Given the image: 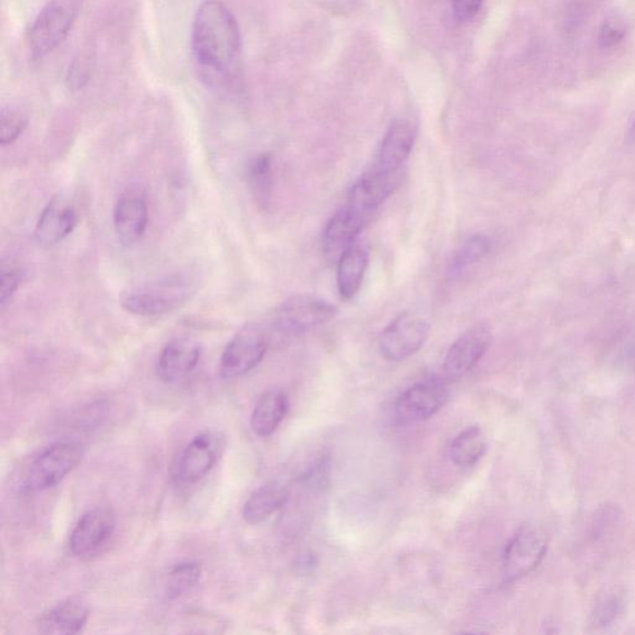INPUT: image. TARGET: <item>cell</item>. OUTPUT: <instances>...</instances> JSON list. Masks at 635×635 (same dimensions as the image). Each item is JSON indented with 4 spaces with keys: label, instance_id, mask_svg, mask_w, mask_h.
<instances>
[{
    "label": "cell",
    "instance_id": "cell-7",
    "mask_svg": "<svg viewBox=\"0 0 635 635\" xmlns=\"http://www.w3.org/2000/svg\"><path fill=\"white\" fill-rule=\"evenodd\" d=\"M271 343L266 326L250 323L235 335L220 359V375L231 380L244 376L256 369L266 357Z\"/></svg>",
    "mask_w": 635,
    "mask_h": 635
},
{
    "label": "cell",
    "instance_id": "cell-22",
    "mask_svg": "<svg viewBox=\"0 0 635 635\" xmlns=\"http://www.w3.org/2000/svg\"><path fill=\"white\" fill-rule=\"evenodd\" d=\"M244 175L256 203L263 208H268L274 196V158L269 153L253 157Z\"/></svg>",
    "mask_w": 635,
    "mask_h": 635
},
{
    "label": "cell",
    "instance_id": "cell-6",
    "mask_svg": "<svg viewBox=\"0 0 635 635\" xmlns=\"http://www.w3.org/2000/svg\"><path fill=\"white\" fill-rule=\"evenodd\" d=\"M549 548V534L542 526L526 523L507 542L503 555V576L515 583L532 573L541 564Z\"/></svg>",
    "mask_w": 635,
    "mask_h": 635
},
{
    "label": "cell",
    "instance_id": "cell-13",
    "mask_svg": "<svg viewBox=\"0 0 635 635\" xmlns=\"http://www.w3.org/2000/svg\"><path fill=\"white\" fill-rule=\"evenodd\" d=\"M491 344L492 333L484 325L463 333L444 358V375L450 380H457L468 374L482 360Z\"/></svg>",
    "mask_w": 635,
    "mask_h": 635
},
{
    "label": "cell",
    "instance_id": "cell-30",
    "mask_svg": "<svg viewBox=\"0 0 635 635\" xmlns=\"http://www.w3.org/2000/svg\"><path fill=\"white\" fill-rule=\"evenodd\" d=\"M623 611V603L620 597L607 598L597 610V620L602 625H607L615 621Z\"/></svg>",
    "mask_w": 635,
    "mask_h": 635
},
{
    "label": "cell",
    "instance_id": "cell-20",
    "mask_svg": "<svg viewBox=\"0 0 635 635\" xmlns=\"http://www.w3.org/2000/svg\"><path fill=\"white\" fill-rule=\"evenodd\" d=\"M289 410L288 397L280 390H268L259 398L251 415V429L259 438H269L284 422Z\"/></svg>",
    "mask_w": 635,
    "mask_h": 635
},
{
    "label": "cell",
    "instance_id": "cell-25",
    "mask_svg": "<svg viewBox=\"0 0 635 635\" xmlns=\"http://www.w3.org/2000/svg\"><path fill=\"white\" fill-rule=\"evenodd\" d=\"M491 249L492 241L488 236L482 233L470 236L453 255L448 265V276L451 278L460 276L471 265L483 260Z\"/></svg>",
    "mask_w": 635,
    "mask_h": 635
},
{
    "label": "cell",
    "instance_id": "cell-27",
    "mask_svg": "<svg viewBox=\"0 0 635 635\" xmlns=\"http://www.w3.org/2000/svg\"><path fill=\"white\" fill-rule=\"evenodd\" d=\"M625 35H627V25L621 16L614 14L608 16L603 22L598 40H600L601 47L608 49L622 43Z\"/></svg>",
    "mask_w": 635,
    "mask_h": 635
},
{
    "label": "cell",
    "instance_id": "cell-33",
    "mask_svg": "<svg viewBox=\"0 0 635 635\" xmlns=\"http://www.w3.org/2000/svg\"><path fill=\"white\" fill-rule=\"evenodd\" d=\"M630 360H631L632 364L635 367V340L632 344V347L630 349Z\"/></svg>",
    "mask_w": 635,
    "mask_h": 635
},
{
    "label": "cell",
    "instance_id": "cell-21",
    "mask_svg": "<svg viewBox=\"0 0 635 635\" xmlns=\"http://www.w3.org/2000/svg\"><path fill=\"white\" fill-rule=\"evenodd\" d=\"M369 266L368 252L359 247H352L338 261L337 283L340 297L350 301L356 297L364 283Z\"/></svg>",
    "mask_w": 635,
    "mask_h": 635
},
{
    "label": "cell",
    "instance_id": "cell-12",
    "mask_svg": "<svg viewBox=\"0 0 635 635\" xmlns=\"http://www.w3.org/2000/svg\"><path fill=\"white\" fill-rule=\"evenodd\" d=\"M149 224L147 196L140 187H129L117 199L113 211V228L117 239L124 247L142 240Z\"/></svg>",
    "mask_w": 635,
    "mask_h": 635
},
{
    "label": "cell",
    "instance_id": "cell-1",
    "mask_svg": "<svg viewBox=\"0 0 635 635\" xmlns=\"http://www.w3.org/2000/svg\"><path fill=\"white\" fill-rule=\"evenodd\" d=\"M192 51L207 87L233 91L242 74V38L238 21L220 0H206L194 16Z\"/></svg>",
    "mask_w": 635,
    "mask_h": 635
},
{
    "label": "cell",
    "instance_id": "cell-10",
    "mask_svg": "<svg viewBox=\"0 0 635 635\" xmlns=\"http://www.w3.org/2000/svg\"><path fill=\"white\" fill-rule=\"evenodd\" d=\"M221 450L220 439L212 432L195 435L179 453L171 468V476L178 486H194L203 480L215 467Z\"/></svg>",
    "mask_w": 635,
    "mask_h": 635
},
{
    "label": "cell",
    "instance_id": "cell-5",
    "mask_svg": "<svg viewBox=\"0 0 635 635\" xmlns=\"http://www.w3.org/2000/svg\"><path fill=\"white\" fill-rule=\"evenodd\" d=\"M338 308L314 296H295L280 304L266 326L269 337L292 338L330 323Z\"/></svg>",
    "mask_w": 635,
    "mask_h": 635
},
{
    "label": "cell",
    "instance_id": "cell-29",
    "mask_svg": "<svg viewBox=\"0 0 635 635\" xmlns=\"http://www.w3.org/2000/svg\"><path fill=\"white\" fill-rule=\"evenodd\" d=\"M93 72V60L80 57L71 62L67 75V86L71 91H77L86 86Z\"/></svg>",
    "mask_w": 635,
    "mask_h": 635
},
{
    "label": "cell",
    "instance_id": "cell-24",
    "mask_svg": "<svg viewBox=\"0 0 635 635\" xmlns=\"http://www.w3.org/2000/svg\"><path fill=\"white\" fill-rule=\"evenodd\" d=\"M203 576L202 564L196 561H184L168 571L163 583V591L169 601L179 600L193 591Z\"/></svg>",
    "mask_w": 635,
    "mask_h": 635
},
{
    "label": "cell",
    "instance_id": "cell-11",
    "mask_svg": "<svg viewBox=\"0 0 635 635\" xmlns=\"http://www.w3.org/2000/svg\"><path fill=\"white\" fill-rule=\"evenodd\" d=\"M116 524V515L110 507H94L86 512L70 534L71 552L81 559L99 555L113 538Z\"/></svg>",
    "mask_w": 635,
    "mask_h": 635
},
{
    "label": "cell",
    "instance_id": "cell-14",
    "mask_svg": "<svg viewBox=\"0 0 635 635\" xmlns=\"http://www.w3.org/2000/svg\"><path fill=\"white\" fill-rule=\"evenodd\" d=\"M416 125L407 118H397L381 142L373 167L381 173L402 175L416 142Z\"/></svg>",
    "mask_w": 635,
    "mask_h": 635
},
{
    "label": "cell",
    "instance_id": "cell-32",
    "mask_svg": "<svg viewBox=\"0 0 635 635\" xmlns=\"http://www.w3.org/2000/svg\"><path fill=\"white\" fill-rule=\"evenodd\" d=\"M628 135H630V140L635 143V116L633 118V121L630 125V131H628Z\"/></svg>",
    "mask_w": 635,
    "mask_h": 635
},
{
    "label": "cell",
    "instance_id": "cell-4",
    "mask_svg": "<svg viewBox=\"0 0 635 635\" xmlns=\"http://www.w3.org/2000/svg\"><path fill=\"white\" fill-rule=\"evenodd\" d=\"M83 0H49L31 25L26 44L31 57L41 60L68 38L76 23Z\"/></svg>",
    "mask_w": 635,
    "mask_h": 635
},
{
    "label": "cell",
    "instance_id": "cell-8",
    "mask_svg": "<svg viewBox=\"0 0 635 635\" xmlns=\"http://www.w3.org/2000/svg\"><path fill=\"white\" fill-rule=\"evenodd\" d=\"M430 331L429 321L421 314L402 313L380 335L381 357L396 362L415 356L428 342Z\"/></svg>",
    "mask_w": 635,
    "mask_h": 635
},
{
    "label": "cell",
    "instance_id": "cell-19",
    "mask_svg": "<svg viewBox=\"0 0 635 635\" xmlns=\"http://www.w3.org/2000/svg\"><path fill=\"white\" fill-rule=\"evenodd\" d=\"M289 498V489L280 482H269L253 492L242 507V518L249 525H259L283 510Z\"/></svg>",
    "mask_w": 635,
    "mask_h": 635
},
{
    "label": "cell",
    "instance_id": "cell-16",
    "mask_svg": "<svg viewBox=\"0 0 635 635\" xmlns=\"http://www.w3.org/2000/svg\"><path fill=\"white\" fill-rule=\"evenodd\" d=\"M79 221L77 212L68 199L52 197L44 207L35 225V240L40 247L52 248L74 232Z\"/></svg>",
    "mask_w": 635,
    "mask_h": 635
},
{
    "label": "cell",
    "instance_id": "cell-23",
    "mask_svg": "<svg viewBox=\"0 0 635 635\" xmlns=\"http://www.w3.org/2000/svg\"><path fill=\"white\" fill-rule=\"evenodd\" d=\"M488 448L482 430L474 426L460 432L448 447V457L458 468L475 467Z\"/></svg>",
    "mask_w": 635,
    "mask_h": 635
},
{
    "label": "cell",
    "instance_id": "cell-26",
    "mask_svg": "<svg viewBox=\"0 0 635 635\" xmlns=\"http://www.w3.org/2000/svg\"><path fill=\"white\" fill-rule=\"evenodd\" d=\"M28 127V117L15 107H4L0 115V144L12 145L22 137Z\"/></svg>",
    "mask_w": 635,
    "mask_h": 635
},
{
    "label": "cell",
    "instance_id": "cell-2",
    "mask_svg": "<svg viewBox=\"0 0 635 635\" xmlns=\"http://www.w3.org/2000/svg\"><path fill=\"white\" fill-rule=\"evenodd\" d=\"M197 279L179 272L135 286L122 297V307L131 314L152 317L173 313L196 295Z\"/></svg>",
    "mask_w": 635,
    "mask_h": 635
},
{
    "label": "cell",
    "instance_id": "cell-9",
    "mask_svg": "<svg viewBox=\"0 0 635 635\" xmlns=\"http://www.w3.org/2000/svg\"><path fill=\"white\" fill-rule=\"evenodd\" d=\"M450 400L446 380L428 378L405 390L395 403V416L404 424L419 423L438 415Z\"/></svg>",
    "mask_w": 635,
    "mask_h": 635
},
{
    "label": "cell",
    "instance_id": "cell-17",
    "mask_svg": "<svg viewBox=\"0 0 635 635\" xmlns=\"http://www.w3.org/2000/svg\"><path fill=\"white\" fill-rule=\"evenodd\" d=\"M203 356L201 344L188 338L170 340L157 360V375L166 384H178L197 368Z\"/></svg>",
    "mask_w": 635,
    "mask_h": 635
},
{
    "label": "cell",
    "instance_id": "cell-15",
    "mask_svg": "<svg viewBox=\"0 0 635 635\" xmlns=\"http://www.w3.org/2000/svg\"><path fill=\"white\" fill-rule=\"evenodd\" d=\"M368 221L366 216L344 204L331 217L323 232V251L326 260L338 262L344 253L356 247L354 243Z\"/></svg>",
    "mask_w": 635,
    "mask_h": 635
},
{
    "label": "cell",
    "instance_id": "cell-31",
    "mask_svg": "<svg viewBox=\"0 0 635 635\" xmlns=\"http://www.w3.org/2000/svg\"><path fill=\"white\" fill-rule=\"evenodd\" d=\"M453 14L458 22L474 20L483 5V0H452Z\"/></svg>",
    "mask_w": 635,
    "mask_h": 635
},
{
    "label": "cell",
    "instance_id": "cell-18",
    "mask_svg": "<svg viewBox=\"0 0 635 635\" xmlns=\"http://www.w3.org/2000/svg\"><path fill=\"white\" fill-rule=\"evenodd\" d=\"M89 619L88 604L83 598L71 597L40 615L38 631L43 634H77Z\"/></svg>",
    "mask_w": 635,
    "mask_h": 635
},
{
    "label": "cell",
    "instance_id": "cell-28",
    "mask_svg": "<svg viewBox=\"0 0 635 635\" xmlns=\"http://www.w3.org/2000/svg\"><path fill=\"white\" fill-rule=\"evenodd\" d=\"M23 280V274L16 267H2L0 271V307L2 311L11 303L16 290L20 289Z\"/></svg>",
    "mask_w": 635,
    "mask_h": 635
},
{
    "label": "cell",
    "instance_id": "cell-3",
    "mask_svg": "<svg viewBox=\"0 0 635 635\" xmlns=\"http://www.w3.org/2000/svg\"><path fill=\"white\" fill-rule=\"evenodd\" d=\"M85 446L76 440L50 444L26 463L21 474L23 493L48 491L62 482L85 457Z\"/></svg>",
    "mask_w": 635,
    "mask_h": 635
}]
</instances>
